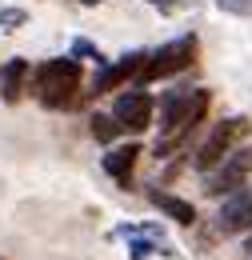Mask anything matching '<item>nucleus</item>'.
I'll return each instance as SVG.
<instances>
[{"mask_svg":"<svg viewBox=\"0 0 252 260\" xmlns=\"http://www.w3.org/2000/svg\"><path fill=\"white\" fill-rule=\"evenodd\" d=\"M80 60L76 56H56V60H44L28 76V84L36 88V100L52 112H68L80 104Z\"/></svg>","mask_w":252,"mask_h":260,"instance_id":"nucleus-1","label":"nucleus"},{"mask_svg":"<svg viewBox=\"0 0 252 260\" xmlns=\"http://www.w3.org/2000/svg\"><path fill=\"white\" fill-rule=\"evenodd\" d=\"M252 132V120L248 116H228V120H220V124H212L208 128V136H204V144L192 152V168L196 172H208V168H216V164L244 140Z\"/></svg>","mask_w":252,"mask_h":260,"instance_id":"nucleus-2","label":"nucleus"},{"mask_svg":"<svg viewBox=\"0 0 252 260\" xmlns=\"http://www.w3.org/2000/svg\"><path fill=\"white\" fill-rule=\"evenodd\" d=\"M196 52H200V44H196V36H176V40H168V44H160L156 52H148L144 56V68H140V84H152V80H168V76H176V72H184V68L196 60Z\"/></svg>","mask_w":252,"mask_h":260,"instance_id":"nucleus-3","label":"nucleus"},{"mask_svg":"<svg viewBox=\"0 0 252 260\" xmlns=\"http://www.w3.org/2000/svg\"><path fill=\"white\" fill-rule=\"evenodd\" d=\"M252 176V148H232L216 168L204 172V192L208 196H228L232 188L248 184Z\"/></svg>","mask_w":252,"mask_h":260,"instance_id":"nucleus-4","label":"nucleus"},{"mask_svg":"<svg viewBox=\"0 0 252 260\" xmlns=\"http://www.w3.org/2000/svg\"><path fill=\"white\" fill-rule=\"evenodd\" d=\"M112 116H116L120 132L140 136V132L152 128V120H156V100L148 96L144 88H128V92H120V96H116V104H112Z\"/></svg>","mask_w":252,"mask_h":260,"instance_id":"nucleus-5","label":"nucleus"},{"mask_svg":"<svg viewBox=\"0 0 252 260\" xmlns=\"http://www.w3.org/2000/svg\"><path fill=\"white\" fill-rule=\"evenodd\" d=\"M216 232L220 236H240V232H252V188L240 184L224 196L220 212H216Z\"/></svg>","mask_w":252,"mask_h":260,"instance_id":"nucleus-6","label":"nucleus"},{"mask_svg":"<svg viewBox=\"0 0 252 260\" xmlns=\"http://www.w3.org/2000/svg\"><path fill=\"white\" fill-rule=\"evenodd\" d=\"M144 56L148 52H124L116 64H100V72L92 76V96H108V92H120L132 76H140V68H144Z\"/></svg>","mask_w":252,"mask_h":260,"instance_id":"nucleus-7","label":"nucleus"},{"mask_svg":"<svg viewBox=\"0 0 252 260\" xmlns=\"http://www.w3.org/2000/svg\"><path fill=\"white\" fill-rule=\"evenodd\" d=\"M28 76H32V64L24 56H12L0 64V100L4 104H20V96L28 92Z\"/></svg>","mask_w":252,"mask_h":260,"instance_id":"nucleus-8","label":"nucleus"},{"mask_svg":"<svg viewBox=\"0 0 252 260\" xmlns=\"http://www.w3.org/2000/svg\"><path fill=\"white\" fill-rule=\"evenodd\" d=\"M136 160H140V144L136 140H128V144H116V148H108V156H104V172L120 184V188H128V180H132V168H136Z\"/></svg>","mask_w":252,"mask_h":260,"instance_id":"nucleus-9","label":"nucleus"},{"mask_svg":"<svg viewBox=\"0 0 252 260\" xmlns=\"http://www.w3.org/2000/svg\"><path fill=\"white\" fill-rule=\"evenodd\" d=\"M148 200L156 204V208L168 216V220H176V224H188V228L196 224V208H192L188 200H180V196H172V192H160V188H152V192H148Z\"/></svg>","mask_w":252,"mask_h":260,"instance_id":"nucleus-10","label":"nucleus"},{"mask_svg":"<svg viewBox=\"0 0 252 260\" xmlns=\"http://www.w3.org/2000/svg\"><path fill=\"white\" fill-rule=\"evenodd\" d=\"M88 132H92L100 144H112V140L120 136V124H116L112 112H108V116H104V112H92V116H88Z\"/></svg>","mask_w":252,"mask_h":260,"instance_id":"nucleus-11","label":"nucleus"},{"mask_svg":"<svg viewBox=\"0 0 252 260\" xmlns=\"http://www.w3.org/2000/svg\"><path fill=\"white\" fill-rule=\"evenodd\" d=\"M24 20H28V12H24V8H0V28H4V32L20 28Z\"/></svg>","mask_w":252,"mask_h":260,"instance_id":"nucleus-12","label":"nucleus"},{"mask_svg":"<svg viewBox=\"0 0 252 260\" xmlns=\"http://www.w3.org/2000/svg\"><path fill=\"white\" fill-rule=\"evenodd\" d=\"M72 56H88V60H96V68L104 64V56H100V48H96L92 40H84V36H80V40H72Z\"/></svg>","mask_w":252,"mask_h":260,"instance_id":"nucleus-13","label":"nucleus"},{"mask_svg":"<svg viewBox=\"0 0 252 260\" xmlns=\"http://www.w3.org/2000/svg\"><path fill=\"white\" fill-rule=\"evenodd\" d=\"M128 252H132V260H144V256H152V252H156V244H152V240H140V232H132Z\"/></svg>","mask_w":252,"mask_h":260,"instance_id":"nucleus-14","label":"nucleus"},{"mask_svg":"<svg viewBox=\"0 0 252 260\" xmlns=\"http://www.w3.org/2000/svg\"><path fill=\"white\" fill-rule=\"evenodd\" d=\"M224 12H252V0H220Z\"/></svg>","mask_w":252,"mask_h":260,"instance_id":"nucleus-15","label":"nucleus"},{"mask_svg":"<svg viewBox=\"0 0 252 260\" xmlns=\"http://www.w3.org/2000/svg\"><path fill=\"white\" fill-rule=\"evenodd\" d=\"M144 4H156L160 12H172V8H180L184 0H144Z\"/></svg>","mask_w":252,"mask_h":260,"instance_id":"nucleus-16","label":"nucleus"},{"mask_svg":"<svg viewBox=\"0 0 252 260\" xmlns=\"http://www.w3.org/2000/svg\"><path fill=\"white\" fill-rule=\"evenodd\" d=\"M244 248H248V252H252V232H248V240H244Z\"/></svg>","mask_w":252,"mask_h":260,"instance_id":"nucleus-17","label":"nucleus"},{"mask_svg":"<svg viewBox=\"0 0 252 260\" xmlns=\"http://www.w3.org/2000/svg\"><path fill=\"white\" fill-rule=\"evenodd\" d=\"M80 4H100V0H80Z\"/></svg>","mask_w":252,"mask_h":260,"instance_id":"nucleus-18","label":"nucleus"}]
</instances>
